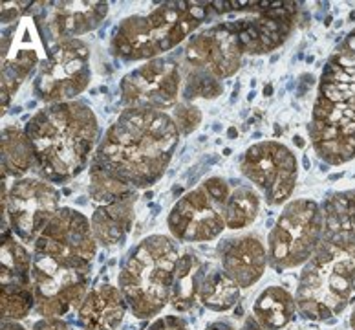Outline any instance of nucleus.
<instances>
[{"label": "nucleus", "mask_w": 355, "mask_h": 330, "mask_svg": "<svg viewBox=\"0 0 355 330\" xmlns=\"http://www.w3.org/2000/svg\"><path fill=\"white\" fill-rule=\"evenodd\" d=\"M182 132L168 112L125 108L97 145L90 167L134 189H147L165 174Z\"/></svg>", "instance_id": "1"}, {"label": "nucleus", "mask_w": 355, "mask_h": 330, "mask_svg": "<svg viewBox=\"0 0 355 330\" xmlns=\"http://www.w3.org/2000/svg\"><path fill=\"white\" fill-rule=\"evenodd\" d=\"M350 193L324 213V235L300 274L295 301L306 320H331L355 301V226Z\"/></svg>", "instance_id": "2"}, {"label": "nucleus", "mask_w": 355, "mask_h": 330, "mask_svg": "<svg viewBox=\"0 0 355 330\" xmlns=\"http://www.w3.org/2000/svg\"><path fill=\"white\" fill-rule=\"evenodd\" d=\"M35 154L39 176L51 183L68 182L85 171L99 145V123L87 103L46 105L24 127Z\"/></svg>", "instance_id": "3"}, {"label": "nucleus", "mask_w": 355, "mask_h": 330, "mask_svg": "<svg viewBox=\"0 0 355 330\" xmlns=\"http://www.w3.org/2000/svg\"><path fill=\"white\" fill-rule=\"evenodd\" d=\"M310 136L315 153L330 165L355 158V31L322 72Z\"/></svg>", "instance_id": "4"}, {"label": "nucleus", "mask_w": 355, "mask_h": 330, "mask_svg": "<svg viewBox=\"0 0 355 330\" xmlns=\"http://www.w3.org/2000/svg\"><path fill=\"white\" fill-rule=\"evenodd\" d=\"M203 2H163L147 15H130L112 37L114 56L127 63L153 61L182 44L207 19Z\"/></svg>", "instance_id": "5"}, {"label": "nucleus", "mask_w": 355, "mask_h": 330, "mask_svg": "<svg viewBox=\"0 0 355 330\" xmlns=\"http://www.w3.org/2000/svg\"><path fill=\"white\" fill-rule=\"evenodd\" d=\"M178 246L167 235H150L136 244L119 272V290L137 320H150L171 303Z\"/></svg>", "instance_id": "6"}, {"label": "nucleus", "mask_w": 355, "mask_h": 330, "mask_svg": "<svg viewBox=\"0 0 355 330\" xmlns=\"http://www.w3.org/2000/svg\"><path fill=\"white\" fill-rule=\"evenodd\" d=\"M324 224V211L315 200L297 198L286 204L268 237L271 268L280 274L308 263L322 240Z\"/></svg>", "instance_id": "7"}, {"label": "nucleus", "mask_w": 355, "mask_h": 330, "mask_svg": "<svg viewBox=\"0 0 355 330\" xmlns=\"http://www.w3.org/2000/svg\"><path fill=\"white\" fill-rule=\"evenodd\" d=\"M233 193V185L222 176L203 180L173 206L167 217L168 231L180 242H209L227 228L223 206Z\"/></svg>", "instance_id": "8"}, {"label": "nucleus", "mask_w": 355, "mask_h": 330, "mask_svg": "<svg viewBox=\"0 0 355 330\" xmlns=\"http://www.w3.org/2000/svg\"><path fill=\"white\" fill-rule=\"evenodd\" d=\"M92 263L33 254L31 283L35 308L42 317H62L81 306L88 294Z\"/></svg>", "instance_id": "9"}, {"label": "nucleus", "mask_w": 355, "mask_h": 330, "mask_svg": "<svg viewBox=\"0 0 355 330\" xmlns=\"http://www.w3.org/2000/svg\"><path fill=\"white\" fill-rule=\"evenodd\" d=\"M90 50L81 39L53 41L37 68L33 94L46 105L76 101L90 83Z\"/></svg>", "instance_id": "10"}, {"label": "nucleus", "mask_w": 355, "mask_h": 330, "mask_svg": "<svg viewBox=\"0 0 355 330\" xmlns=\"http://www.w3.org/2000/svg\"><path fill=\"white\" fill-rule=\"evenodd\" d=\"M61 193L44 178H19L6 195L2 183V213L10 229L24 244H33L59 211Z\"/></svg>", "instance_id": "11"}, {"label": "nucleus", "mask_w": 355, "mask_h": 330, "mask_svg": "<svg viewBox=\"0 0 355 330\" xmlns=\"http://www.w3.org/2000/svg\"><path fill=\"white\" fill-rule=\"evenodd\" d=\"M240 171L269 206H282L295 191L299 162L284 143L260 142L251 145L240 158Z\"/></svg>", "instance_id": "12"}, {"label": "nucleus", "mask_w": 355, "mask_h": 330, "mask_svg": "<svg viewBox=\"0 0 355 330\" xmlns=\"http://www.w3.org/2000/svg\"><path fill=\"white\" fill-rule=\"evenodd\" d=\"M42 26L33 15L4 30L2 37V108L11 101L26 77L35 70L48 56Z\"/></svg>", "instance_id": "13"}, {"label": "nucleus", "mask_w": 355, "mask_h": 330, "mask_svg": "<svg viewBox=\"0 0 355 330\" xmlns=\"http://www.w3.org/2000/svg\"><path fill=\"white\" fill-rule=\"evenodd\" d=\"M183 88L180 66L168 59H153L121 79V101L125 108L165 112L176 107Z\"/></svg>", "instance_id": "14"}, {"label": "nucleus", "mask_w": 355, "mask_h": 330, "mask_svg": "<svg viewBox=\"0 0 355 330\" xmlns=\"http://www.w3.org/2000/svg\"><path fill=\"white\" fill-rule=\"evenodd\" d=\"M0 314L2 321H19L28 317L35 306L31 268L33 257L26 244L17 239L11 229H2L0 249Z\"/></svg>", "instance_id": "15"}, {"label": "nucleus", "mask_w": 355, "mask_h": 330, "mask_svg": "<svg viewBox=\"0 0 355 330\" xmlns=\"http://www.w3.org/2000/svg\"><path fill=\"white\" fill-rule=\"evenodd\" d=\"M297 6L295 2H253L251 10L257 15L227 22V26L236 33L244 53L264 56L286 42L297 19Z\"/></svg>", "instance_id": "16"}, {"label": "nucleus", "mask_w": 355, "mask_h": 330, "mask_svg": "<svg viewBox=\"0 0 355 330\" xmlns=\"http://www.w3.org/2000/svg\"><path fill=\"white\" fill-rule=\"evenodd\" d=\"M97 244L90 220L77 209L61 208L33 242V254L92 263Z\"/></svg>", "instance_id": "17"}, {"label": "nucleus", "mask_w": 355, "mask_h": 330, "mask_svg": "<svg viewBox=\"0 0 355 330\" xmlns=\"http://www.w3.org/2000/svg\"><path fill=\"white\" fill-rule=\"evenodd\" d=\"M242 57L244 50L240 46L239 37L227 24H218L200 31L198 35L191 37L183 50L185 68L207 72L220 81L239 72Z\"/></svg>", "instance_id": "18"}, {"label": "nucleus", "mask_w": 355, "mask_h": 330, "mask_svg": "<svg viewBox=\"0 0 355 330\" xmlns=\"http://www.w3.org/2000/svg\"><path fill=\"white\" fill-rule=\"evenodd\" d=\"M220 259L229 279L234 281L240 288H249L262 279L269 255L260 237L244 235L225 240L220 249Z\"/></svg>", "instance_id": "19"}, {"label": "nucleus", "mask_w": 355, "mask_h": 330, "mask_svg": "<svg viewBox=\"0 0 355 330\" xmlns=\"http://www.w3.org/2000/svg\"><path fill=\"white\" fill-rule=\"evenodd\" d=\"M108 15V2H53L46 28L53 41L77 39L96 30Z\"/></svg>", "instance_id": "20"}, {"label": "nucleus", "mask_w": 355, "mask_h": 330, "mask_svg": "<svg viewBox=\"0 0 355 330\" xmlns=\"http://www.w3.org/2000/svg\"><path fill=\"white\" fill-rule=\"evenodd\" d=\"M127 306L117 286L99 285L88 292L77 310V323L83 330H116L123 323Z\"/></svg>", "instance_id": "21"}, {"label": "nucleus", "mask_w": 355, "mask_h": 330, "mask_svg": "<svg viewBox=\"0 0 355 330\" xmlns=\"http://www.w3.org/2000/svg\"><path fill=\"white\" fill-rule=\"evenodd\" d=\"M137 193L132 197L121 198L117 202L97 206L92 215L90 224L97 242L105 248H116L127 239L128 231L134 224V204Z\"/></svg>", "instance_id": "22"}, {"label": "nucleus", "mask_w": 355, "mask_h": 330, "mask_svg": "<svg viewBox=\"0 0 355 330\" xmlns=\"http://www.w3.org/2000/svg\"><path fill=\"white\" fill-rule=\"evenodd\" d=\"M205 264L193 251L180 255L174 270L173 292H171V305L176 312H189L200 299L203 279H205Z\"/></svg>", "instance_id": "23"}, {"label": "nucleus", "mask_w": 355, "mask_h": 330, "mask_svg": "<svg viewBox=\"0 0 355 330\" xmlns=\"http://www.w3.org/2000/svg\"><path fill=\"white\" fill-rule=\"evenodd\" d=\"M299 312L295 295L282 286H268L253 305L254 317L266 330H280L289 325Z\"/></svg>", "instance_id": "24"}, {"label": "nucleus", "mask_w": 355, "mask_h": 330, "mask_svg": "<svg viewBox=\"0 0 355 330\" xmlns=\"http://www.w3.org/2000/svg\"><path fill=\"white\" fill-rule=\"evenodd\" d=\"M35 169V154L24 129L10 125L2 131V176L24 178Z\"/></svg>", "instance_id": "25"}, {"label": "nucleus", "mask_w": 355, "mask_h": 330, "mask_svg": "<svg viewBox=\"0 0 355 330\" xmlns=\"http://www.w3.org/2000/svg\"><path fill=\"white\" fill-rule=\"evenodd\" d=\"M240 286L223 270L209 272L200 290V303L213 312H227L240 301Z\"/></svg>", "instance_id": "26"}, {"label": "nucleus", "mask_w": 355, "mask_h": 330, "mask_svg": "<svg viewBox=\"0 0 355 330\" xmlns=\"http://www.w3.org/2000/svg\"><path fill=\"white\" fill-rule=\"evenodd\" d=\"M227 229L248 228L260 213V197L251 185H234L233 193L223 206Z\"/></svg>", "instance_id": "27"}, {"label": "nucleus", "mask_w": 355, "mask_h": 330, "mask_svg": "<svg viewBox=\"0 0 355 330\" xmlns=\"http://www.w3.org/2000/svg\"><path fill=\"white\" fill-rule=\"evenodd\" d=\"M88 191H90V198L97 206L117 202L121 198L132 197L137 193V189L119 182V180L96 167H90V188H88Z\"/></svg>", "instance_id": "28"}, {"label": "nucleus", "mask_w": 355, "mask_h": 330, "mask_svg": "<svg viewBox=\"0 0 355 330\" xmlns=\"http://www.w3.org/2000/svg\"><path fill=\"white\" fill-rule=\"evenodd\" d=\"M183 97L185 99H194V97H205V99H214L223 92L222 83L207 72L194 70V68H185L183 74Z\"/></svg>", "instance_id": "29"}, {"label": "nucleus", "mask_w": 355, "mask_h": 330, "mask_svg": "<svg viewBox=\"0 0 355 330\" xmlns=\"http://www.w3.org/2000/svg\"><path fill=\"white\" fill-rule=\"evenodd\" d=\"M173 119L178 125V129H180V132L187 136L193 131H196L200 123H202V112H200L198 107H194V105L182 103V105L174 107Z\"/></svg>", "instance_id": "30"}, {"label": "nucleus", "mask_w": 355, "mask_h": 330, "mask_svg": "<svg viewBox=\"0 0 355 330\" xmlns=\"http://www.w3.org/2000/svg\"><path fill=\"white\" fill-rule=\"evenodd\" d=\"M28 6H35V2H4L2 4V22L15 24L17 21H21L22 13L28 10Z\"/></svg>", "instance_id": "31"}, {"label": "nucleus", "mask_w": 355, "mask_h": 330, "mask_svg": "<svg viewBox=\"0 0 355 330\" xmlns=\"http://www.w3.org/2000/svg\"><path fill=\"white\" fill-rule=\"evenodd\" d=\"M147 330H189V327L178 315H163V317L154 321Z\"/></svg>", "instance_id": "32"}, {"label": "nucleus", "mask_w": 355, "mask_h": 330, "mask_svg": "<svg viewBox=\"0 0 355 330\" xmlns=\"http://www.w3.org/2000/svg\"><path fill=\"white\" fill-rule=\"evenodd\" d=\"M31 330H71L67 321L61 317H42L33 325Z\"/></svg>", "instance_id": "33"}, {"label": "nucleus", "mask_w": 355, "mask_h": 330, "mask_svg": "<svg viewBox=\"0 0 355 330\" xmlns=\"http://www.w3.org/2000/svg\"><path fill=\"white\" fill-rule=\"evenodd\" d=\"M242 330H266L264 327L260 325V321L254 317V315H249L248 320H245L244 323V329Z\"/></svg>", "instance_id": "34"}, {"label": "nucleus", "mask_w": 355, "mask_h": 330, "mask_svg": "<svg viewBox=\"0 0 355 330\" xmlns=\"http://www.w3.org/2000/svg\"><path fill=\"white\" fill-rule=\"evenodd\" d=\"M203 330H236L233 325H229L225 321H214V323H209Z\"/></svg>", "instance_id": "35"}, {"label": "nucleus", "mask_w": 355, "mask_h": 330, "mask_svg": "<svg viewBox=\"0 0 355 330\" xmlns=\"http://www.w3.org/2000/svg\"><path fill=\"white\" fill-rule=\"evenodd\" d=\"M2 330H26L21 323L17 321H2Z\"/></svg>", "instance_id": "36"}, {"label": "nucleus", "mask_w": 355, "mask_h": 330, "mask_svg": "<svg viewBox=\"0 0 355 330\" xmlns=\"http://www.w3.org/2000/svg\"><path fill=\"white\" fill-rule=\"evenodd\" d=\"M352 197L354 198H350V215H352V222H354L355 226V191L352 193Z\"/></svg>", "instance_id": "37"}, {"label": "nucleus", "mask_w": 355, "mask_h": 330, "mask_svg": "<svg viewBox=\"0 0 355 330\" xmlns=\"http://www.w3.org/2000/svg\"><path fill=\"white\" fill-rule=\"evenodd\" d=\"M350 325H352V330H355V308L350 315Z\"/></svg>", "instance_id": "38"}]
</instances>
